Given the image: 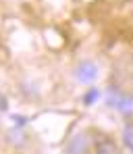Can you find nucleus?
<instances>
[{"label":"nucleus","mask_w":133,"mask_h":154,"mask_svg":"<svg viewBox=\"0 0 133 154\" xmlns=\"http://www.w3.org/2000/svg\"><path fill=\"white\" fill-rule=\"evenodd\" d=\"M96 150L98 152H116V144H112V142H98V146H96Z\"/></svg>","instance_id":"4"},{"label":"nucleus","mask_w":133,"mask_h":154,"mask_svg":"<svg viewBox=\"0 0 133 154\" xmlns=\"http://www.w3.org/2000/svg\"><path fill=\"white\" fill-rule=\"evenodd\" d=\"M112 106H116L121 112H125V115H131L133 112V96H119Z\"/></svg>","instance_id":"3"},{"label":"nucleus","mask_w":133,"mask_h":154,"mask_svg":"<svg viewBox=\"0 0 133 154\" xmlns=\"http://www.w3.org/2000/svg\"><path fill=\"white\" fill-rule=\"evenodd\" d=\"M87 135L85 133H79V135H75L73 137V142L67 146V150L69 152H83V150H87Z\"/></svg>","instance_id":"2"},{"label":"nucleus","mask_w":133,"mask_h":154,"mask_svg":"<svg viewBox=\"0 0 133 154\" xmlns=\"http://www.w3.org/2000/svg\"><path fill=\"white\" fill-rule=\"evenodd\" d=\"M75 75H77V79H79L81 83H89V81H94L98 77V67L92 60H83V63L77 65Z\"/></svg>","instance_id":"1"},{"label":"nucleus","mask_w":133,"mask_h":154,"mask_svg":"<svg viewBox=\"0 0 133 154\" xmlns=\"http://www.w3.org/2000/svg\"><path fill=\"white\" fill-rule=\"evenodd\" d=\"M123 140H125V146L129 150H133V127H127L123 131Z\"/></svg>","instance_id":"5"},{"label":"nucleus","mask_w":133,"mask_h":154,"mask_svg":"<svg viewBox=\"0 0 133 154\" xmlns=\"http://www.w3.org/2000/svg\"><path fill=\"white\" fill-rule=\"evenodd\" d=\"M131 65H133V56H131Z\"/></svg>","instance_id":"8"},{"label":"nucleus","mask_w":133,"mask_h":154,"mask_svg":"<svg viewBox=\"0 0 133 154\" xmlns=\"http://www.w3.org/2000/svg\"><path fill=\"white\" fill-rule=\"evenodd\" d=\"M0 110H6V98L0 96Z\"/></svg>","instance_id":"7"},{"label":"nucleus","mask_w":133,"mask_h":154,"mask_svg":"<svg viewBox=\"0 0 133 154\" xmlns=\"http://www.w3.org/2000/svg\"><path fill=\"white\" fill-rule=\"evenodd\" d=\"M98 96H100V92H98V90H89V92L85 94V98H83V102H85V104H94V102H96V98H98Z\"/></svg>","instance_id":"6"}]
</instances>
